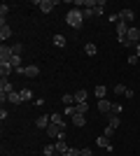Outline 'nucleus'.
I'll list each match as a JSON object with an SVG mask.
<instances>
[{
    "instance_id": "f257e3e1",
    "label": "nucleus",
    "mask_w": 140,
    "mask_h": 156,
    "mask_svg": "<svg viewBox=\"0 0 140 156\" xmlns=\"http://www.w3.org/2000/svg\"><path fill=\"white\" fill-rule=\"evenodd\" d=\"M82 21H84V16H82V9H77V7H73V9H68V14H66V23L70 28H82Z\"/></svg>"
},
{
    "instance_id": "f03ea898",
    "label": "nucleus",
    "mask_w": 140,
    "mask_h": 156,
    "mask_svg": "<svg viewBox=\"0 0 140 156\" xmlns=\"http://www.w3.org/2000/svg\"><path fill=\"white\" fill-rule=\"evenodd\" d=\"M126 40H128V44H140V28L131 26L126 33Z\"/></svg>"
},
{
    "instance_id": "7ed1b4c3",
    "label": "nucleus",
    "mask_w": 140,
    "mask_h": 156,
    "mask_svg": "<svg viewBox=\"0 0 140 156\" xmlns=\"http://www.w3.org/2000/svg\"><path fill=\"white\" fill-rule=\"evenodd\" d=\"M12 56V44H0V63H9Z\"/></svg>"
},
{
    "instance_id": "20e7f679",
    "label": "nucleus",
    "mask_w": 140,
    "mask_h": 156,
    "mask_svg": "<svg viewBox=\"0 0 140 156\" xmlns=\"http://www.w3.org/2000/svg\"><path fill=\"white\" fill-rule=\"evenodd\" d=\"M63 133H66V130L61 128V126H56V124H49V128H47V135H49V137H56V140H59Z\"/></svg>"
},
{
    "instance_id": "39448f33",
    "label": "nucleus",
    "mask_w": 140,
    "mask_h": 156,
    "mask_svg": "<svg viewBox=\"0 0 140 156\" xmlns=\"http://www.w3.org/2000/svg\"><path fill=\"white\" fill-rule=\"evenodd\" d=\"M38 75H40V68H38V65H23V77L35 79Z\"/></svg>"
},
{
    "instance_id": "423d86ee",
    "label": "nucleus",
    "mask_w": 140,
    "mask_h": 156,
    "mask_svg": "<svg viewBox=\"0 0 140 156\" xmlns=\"http://www.w3.org/2000/svg\"><path fill=\"white\" fill-rule=\"evenodd\" d=\"M9 37H12V28L7 26L5 21H0V40H2V42H7Z\"/></svg>"
},
{
    "instance_id": "0eeeda50",
    "label": "nucleus",
    "mask_w": 140,
    "mask_h": 156,
    "mask_svg": "<svg viewBox=\"0 0 140 156\" xmlns=\"http://www.w3.org/2000/svg\"><path fill=\"white\" fill-rule=\"evenodd\" d=\"M98 112L110 117V112H112V103H110V100H105V98H103V100H98Z\"/></svg>"
},
{
    "instance_id": "6e6552de",
    "label": "nucleus",
    "mask_w": 140,
    "mask_h": 156,
    "mask_svg": "<svg viewBox=\"0 0 140 156\" xmlns=\"http://www.w3.org/2000/svg\"><path fill=\"white\" fill-rule=\"evenodd\" d=\"M117 19H119V21H124V23H131V21L135 19V14L131 12V9H121V12L117 14Z\"/></svg>"
},
{
    "instance_id": "1a4fd4ad",
    "label": "nucleus",
    "mask_w": 140,
    "mask_h": 156,
    "mask_svg": "<svg viewBox=\"0 0 140 156\" xmlns=\"http://www.w3.org/2000/svg\"><path fill=\"white\" fill-rule=\"evenodd\" d=\"M38 7L42 9V14H49L54 7H56V2H54V0H40V2H38Z\"/></svg>"
},
{
    "instance_id": "9d476101",
    "label": "nucleus",
    "mask_w": 140,
    "mask_h": 156,
    "mask_svg": "<svg viewBox=\"0 0 140 156\" xmlns=\"http://www.w3.org/2000/svg\"><path fill=\"white\" fill-rule=\"evenodd\" d=\"M49 124H52V117H45V114H42V117L35 119V126H38V128H42V130L49 128Z\"/></svg>"
},
{
    "instance_id": "9b49d317",
    "label": "nucleus",
    "mask_w": 140,
    "mask_h": 156,
    "mask_svg": "<svg viewBox=\"0 0 140 156\" xmlns=\"http://www.w3.org/2000/svg\"><path fill=\"white\" fill-rule=\"evenodd\" d=\"M14 91V86L9 79H0V93H5V96H9V93Z\"/></svg>"
},
{
    "instance_id": "f8f14e48",
    "label": "nucleus",
    "mask_w": 140,
    "mask_h": 156,
    "mask_svg": "<svg viewBox=\"0 0 140 156\" xmlns=\"http://www.w3.org/2000/svg\"><path fill=\"white\" fill-rule=\"evenodd\" d=\"M14 72V68H12V63H0V77L2 79H7L9 75Z\"/></svg>"
},
{
    "instance_id": "ddd939ff",
    "label": "nucleus",
    "mask_w": 140,
    "mask_h": 156,
    "mask_svg": "<svg viewBox=\"0 0 140 156\" xmlns=\"http://www.w3.org/2000/svg\"><path fill=\"white\" fill-rule=\"evenodd\" d=\"M73 126H75V128H82V126H87V114H80V112H77V114L73 117Z\"/></svg>"
},
{
    "instance_id": "4468645a",
    "label": "nucleus",
    "mask_w": 140,
    "mask_h": 156,
    "mask_svg": "<svg viewBox=\"0 0 140 156\" xmlns=\"http://www.w3.org/2000/svg\"><path fill=\"white\" fill-rule=\"evenodd\" d=\"M96 142H98V147L100 149H112V142H110V137H105V135H100V137H96Z\"/></svg>"
},
{
    "instance_id": "2eb2a0df",
    "label": "nucleus",
    "mask_w": 140,
    "mask_h": 156,
    "mask_svg": "<svg viewBox=\"0 0 140 156\" xmlns=\"http://www.w3.org/2000/svg\"><path fill=\"white\" fill-rule=\"evenodd\" d=\"M7 100H9L12 105H21L23 103V96H21V91H12L9 96H7Z\"/></svg>"
},
{
    "instance_id": "dca6fc26",
    "label": "nucleus",
    "mask_w": 140,
    "mask_h": 156,
    "mask_svg": "<svg viewBox=\"0 0 140 156\" xmlns=\"http://www.w3.org/2000/svg\"><path fill=\"white\" fill-rule=\"evenodd\" d=\"M87 96H89L87 89H77L75 91V103H87Z\"/></svg>"
},
{
    "instance_id": "f3484780",
    "label": "nucleus",
    "mask_w": 140,
    "mask_h": 156,
    "mask_svg": "<svg viewBox=\"0 0 140 156\" xmlns=\"http://www.w3.org/2000/svg\"><path fill=\"white\" fill-rule=\"evenodd\" d=\"M54 147H56V154H68V149H70V147H68L66 144V140H56V144H54Z\"/></svg>"
},
{
    "instance_id": "a211bd4d",
    "label": "nucleus",
    "mask_w": 140,
    "mask_h": 156,
    "mask_svg": "<svg viewBox=\"0 0 140 156\" xmlns=\"http://www.w3.org/2000/svg\"><path fill=\"white\" fill-rule=\"evenodd\" d=\"M93 93H96V98H98V100H103V98L107 96V86H105V84H98Z\"/></svg>"
},
{
    "instance_id": "6ab92c4d",
    "label": "nucleus",
    "mask_w": 140,
    "mask_h": 156,
    "mask_svg": "<svg viewBox=\"0 0 140 156\" xmlns=\"http://www.w3.org/2000/svg\"><path fill=\"white\" fill-rule=\"evenodd\" d=\"M61 103L66 105H75V93H63V96H61Z\"/></svg>"
},
{
    "instance_id": "aec40b11",
    "label": "nucleus",
    "mask_w": 140,
    "mask_h": 156,
    "mask_svg": "<svg viewBox=\"0 0 140 156\" xmlns=\"http://www.w3.org/2000/svg\"><path fill=\"white\" fill-rule=\"evenodd\" d=\"M52 124H56V126H61V128L66 130V121H63V117H61V114H52Z\"/></svg>"
},
{
    "instance_id": "412c9836",
    "label": "nucleus",
    "mask_w": 140,
    "mask_h": 156,
    "mask_svg": "<svg viewBox=\"0 0 140 156\" xmlns=\"http://www.w3.org/2000/svg\"><path fill=\"white\" fill-rule=\"evenodd\" d=\"M54 44L63 49V47H66V35H61V33H59V35H54Z\"/></svg>"
},
{
    "instance_id": "4be33fe9",
    "label": "nucleus",
    "mask_w": 140,
    "mask_h": 156,
    "mask_svg": "<svg viewBox=\"0 0 140 156\" xmlns=\"http://www.w3.org/2000/svg\"><path fill=\"white\" fill-rule=\"evenodd\" d=\"M84 51H87L89 56H96V51H98V47L93 44V42H89V44H84Z\"/></svg>"
},
{
    "instance_id": "5701e85b",
    "label": "nucleus",
    "mask_w": 140,
    "mask_h": 156,
    "mask_svg": "<svg viewBox=\"0 0 140 156\" xmlns=\"http://www.w3.org/2000/svg\"><path fill=\"white\" fill-rule=\"evenodd\" d=\"M107 119H110V124H107V126H112L114 130L119 128V124H121V119H119V117H114V114H110V117H107Z\"/></svg>"
},
{
    "instance_id": "b1692460",
    "label": "nucleus",
    "mask_w": 140,
    "mask_h": 156,
    "mask_svg": "<svg viewBox=\"0 0 140 156\" xmlns=\"http://www.w3.org/2000/svg\"><path fill=\"white\" fill-rule=\"evenodd\" d=\"M75 107H77L80 114H87V112H89V103H75Z\"/></svg>"
},
{
    "instance_id": "393cba45",
    "label": "nucleus",
    "mask_w": 140,
    "mask_h": 156,
    "mask_svg": "<svg viewBox=\"0 0 140 156\" xmlns=\"http://www.w3.org/2000/svg\"><path fill=\"white\" fill-rule=\"evenodd\" d=\"M63 114H66V117H70V119H73L75 114H77V107H75V105H68V107H66V112H63Z\"/></svg>"
},
{
    "instance_id": "a878e982",
    "label": "nucleus",
    "mask_w": 140,
    "mask_h": 156,
    "mask_svg": "<svg viewBox=\"0 0 140 156\" xmlns=\"http://www.w3.org/2000/svg\"><path fill=\"white\" fill-rule=\"evenodd\" d=\"M42 154H45V156H54V154H56V147H54V144H47L45 149H42Z\"/></svg>"
},
{
    "instance_id": "bb28decb",
    "label": "nucleus",
    "mask_w": 140,
    "mask_h": 156,
    "mask_svg": "<svg viewBox=\"0 0 140 156\" xmlns=\"http://www.w3.org/2000/svg\"><path fill=\"white\" fill-rule=\"evenodd\" d=\"M103 9H105V0H98V2H96V9H93V12H96V14H103Z\"/></svg>"
},
{
    "instance_id": "cd10ccee",
    "label": "nucleus",
    "mask_w": 140,
    "mask_h": 156,
    "mask_svg": "<svg viewBox=\"0 0 140 156\" xmlns=\"http://www.w3.org/2000/svg\"><path fill=\"white\" fill-rule=\"evenodd\" d=\"M114 93H117V96H124V93H126V86L124 84H114Z\"/></svg>"
},
{
    "instance_id": "c85d7f7f",
    "label": "nucleus",
    "mask_w": 140,
    "mask_h": 156,
    "mask_svg": "<svg viewBox=\"0 0 140 156\" xmlns=\"http://www.w3.org/2000/svg\"><path fill=\"white\" fill-rule=\"evenodd\" d=\"M21 51H23V44H12V54L14 56H21Z\"/></svg>"
},
{
    "instance_id": "c756f323",
    "label": "nucleus",
    "mask_w": 140,
    "mask_h": 156,
    "mask_svg": "<svg viewBox=\"0 0 140 156\" xmlns=\"http://www.w3.org/2000/svg\"><path fill=\"white\" fill-rule=\"evenodd\" d=\"M9 63H12V68H21V56H12Z\"/></svg>"
},
{
    "instance_id": "7c9ffc66",
    "label": "nucleus",
    "mask_w": 140,
    "mask_h": 156,
    "mask_svg": "<svg viewBox=\"0 0 140 156\" xmlns=\"http://www.w3.org/2000/svg\"><path fill=\"white\" fill-rule=\"evenodd\" d=\"M21 96H23V100H33V91H31V89H23Z\"/></svg>"
},
{
    "instance_id": "2f4dec72",
    "label": "nucleus",
    "mask_w": 140,
    "mask_h": 156,
    "mask_svg": "<svg viewBox=\"0 0 140 156\" xmlns=\"http://www.w3.org/2000/svg\"><path fill=\"white\" fill-rule=\"evenodd\" d=\"M110 114H114V117H119V114H121V105L112 103V112H110Z\"/></svg>"
},
{
    "instance_id": "473e14b6",
    "label": "nucleus",
    "mask_w": 140,
    "mask_h": 156,
    "mask_svg": "<svg viewBox=\"0 0 140 156\" xmlns=\"http://www.w3.org/2000/svg\"><path fill=\"white\" fill-rule=\"evenodd\" d=\"M103 135H105V137H112V135H114V128H112V126H105V130H103Z\"/></svg>"
},
{
    "instance_id": "72a5a7b5",
    "label": "nucleus",
    "mask_w": 140,
    "mask_h": 156,
    "mask_svg": "<svg viewBox=\"0 0 140 156\" xmlns=\"http://www.w3.org/2000/svg\"><path fill=\"white\" fill-rule=\"evenodd\" d=\"M7 12H9V7H7V5H0V16H2V21H5Z\"/></svg>"
},
{
    "instance_id": "f704fd0d",
    "label": "nucleus",
    "mask_w": 140,
    "mask_h": 156,
    "mask_svg": "<svg viewBox=\"0 0 140 156\" xmlns=\"http://www.w3.org/2000/svg\"><path fill=\"white\" fill-rule=\"evenodd\" d=\"M93 14H96L93 9H82V16H84V19H91Z\"/></svg>"
},
{
    "instance_id": "c9c22d12",
    "label": "nucleus",
    "mask_w": 140,
    "mask_h": 156,
    "mask_svg": "<svg viewBox=\"0 0 140 156\" xmlns=\"http://www.w3.org/2000/svg\"><path fill=\"white\" fill-rule=\"evenodd\" d=\"M80 156H93V151L89 147H84V149H80Z\"/></svg>"
},
{
    "instance_id": "e433bc0d",
    "label": "nucleus",
    "mask_w": 140,
    "mask_h": 156,
    "mask_svg": "<svg viewBox=\"0 0 140 156\" xmlns=\"http://www.w3.org/2000/svg\"><path fill=\"white\" fill-rule=\"evenodd\" d=\"M135 56L140 58V44H135Z\"/></svg>"
},
{
    "instance_id": "4c0bfd02",
    "label": "nucleus",
    "mask_w": 140,
    "mask_h": 156,
    "mask_svg": "<svg viewBox=\"0 0 140 156\" xmlns=\"http://www.w3.org/2000/svg\"><path fill=\"white\" fill-rule=\"evenodd\" d=\"M42 156H45V154H42Z\"/></svg>"
}]
</instances>
